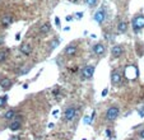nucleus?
Wrapping results in <instances>:
<instances>
[{"mask_svg": "<svg viewBox=\"0 0 144 140\" xmlns=\"http://www.w3.org/2000/svg\"><path fill=\"white\" fill-rule=\"evenodd\" d=\"M143 27H144V15H137L133 19V28H134V31L138 32Z\"/></svg>", "mask_w": 144, "mask_h": 140, "instance_id": "obj_1", "label": "nucleus"}, {"mask_svg": "<svg viewBox=\"0 0 144 140\" xmlns=\"http://www.w3.org/2000/svg\"><path fill=\"white\" fill-rule=\"evenodd\" d=\"M124 75H125L128 79H135V78L138 76V69H137V66H135V65L128 66V68L125 69Z\"/></svg>", "mask_w": 144, "mask_h": 140, "instance_id": "obj_2", "label": "nucleus"}, {"mask_svg": "<svg viewBox=\"0 0 144 140\" xmlns=\"http://www.w3.org/2000/svg\"><path fill=\"white\" fill-rule=\"evenodd\" d=\"M117 116H119V108L117 107H110L107 109V112H106V118H107L108 121L116 120Z\"/></svg>", "mask_w": 144, "mask_h": 140, "instance_id": "obj_3", "label": "nucleus"}, {"mask_svg": "<svg viewBox=\"0 0 144 140\" xmlns=\"http://www.w3.org/2000/svg\"><path fill=\"white\" fill-rule=\"evenodd\" d=\"M93 73H94V66L92 65H88V66H84L83 70H82V78L83 79H89V78H92V75H93Z\"/></svg>", "mask_w": 144, "mask_h": 140, "instance_id": "obj_4", "label": "nucleus"}, {"mask_svg": "<svg viewBox=\"0 0 144 140\" xmlns=\"http://www.w3.org/2000/svg\"><path fill=\"white\" fill-rule=\"evenodd\" d=\"M75 112H76V109H75L74 107H68V108L65 109L64 118H65L66 121H72L73 118L75 117Z\"/></svg>", "mask_w": 144, "mask_h": 140, "instance_id": "obj_5", "label": "nucleus"}, {"mask_svg": "<svg viewBox=\"0 0 144 140\" xmlns=\"http://www.w3.org/2000/svg\"><path fill=\"white\" fill-rule=\"evenodd\" d=\"M21 52H22L23 55H26V56L31 55V52H32L31 45H30V43H23V45L21 46Z\"/></svg>", "mask_w": 144, "mask_h": 140, "instance_id": "obj_6", "label": "nucleus"}, {"mask_svg": "<svg viewBox=\"0 0 144 140\" xmlns=\"http://www.w3.org/2000/svg\"><path fill=\"white\" fill-rule=\"evenodd\" d=\"M111 54H112L113 57H119V56H121V55H122V47H121L120 45L113 46L112 50H111Z\"/></svg>", "mask_w": 144, "mask_h": 140, "instance_id": "obj_7", "label": "nucleus"}, {"mask_svg": "<svg viewBox=\"0 0 144 140\" xmlns=\"http://www.w3.org/2000/svg\"><path fill=\"white\" fill-rule=\"evenodd\" d=\"M12 22H13V17H12L10 14H4V15L1 17V24H3L4 27L9 26Z\"/></svg>", "mask_w": 144, "mask_h": 140, "instance_id": "obj_8", "label": "nucleus"}, {"mask_svg": "<svg viewBox=\"0 0 144 140\" xmlns=\"http://www.w3.org/2000/svg\"><path fill=\"white\" fill-rule=\"evenodd\" d=\"M94 19L98 22V23H102L105 21V10L103 9H100L96 14H94Z\"/></svg>", "mask_w": 144, "mask_h": 140, "instance_id": "obj_9", "label": "nucleus"}, {"mask_svg": "<svg viewBox=\"0 0 144 140\" xmlns=\"http://www.w3.org/2000/svg\"><path fill=\"white\" fill-rule=\"evenodd\" d=\"M93 51H94L96 55H103L105 54V46L102 43H97V45H94Z\"/></svg>", "mask_w": 144, "mask_h": 140, "instance_id": "obj_10", "label": "nucleus"}, {"mask_svg": "<svg viewBox=\"0 0 144 140\" xmlns=\"http://www.w3.org/2000/svg\"><path fill=\"white\" fill-rule=\"evenodd\" d=\"M65 55H68V56H72V55H74L75 52H76V46L74 45V43H72V45H69L66 48H65Z\"/></svg>", "mask_w": 144, "mask_h": 140, "instance_id": "obj_11", "label": "nucleus"}, {"mask_svg": "<svg viewBox=\"0 0 144 140\" xmlns=\"http://www.w3.org/2000/svg\"><path fill=\"white\" fill-rule=\"evenodd\" d=\"M0 85H1V88L8 89V88L12 87V82H10V79H8V78H1V79H0Z\"/></svg>", "mask_w": 144, "mask_h": 140, "instance_id": "obj_12", "label": "nucleus"}, {"mask_svg": "<svg viewBox=\"0 0 144 140\" xmlns=\"http://www.w3.org/2000/svg\"><path fill=\"white\" fill-rule=\"evenodd\" d=\"M120 80H121V75H120V73L113 71V73L111 74V82H112V84H117V83H120Z\"/></svg>", "mask_w": 144, "mask_h": 140, "instance_id": "obj_13", "label": "nucleus"}, {"mask_svg": "<svg viewBox=\"0 0 144 140\" xmlns=\"http://www.w3.org/2000/svg\"><path fill=\"white\" fill-rule=\"evenodd\" d=\"M10 130L12 131H17V130H19V127H21V118H17V120H14L12 124H10Z\"/></svg>", "mask_w": 144, "mask_h": 140, "instance_id": "obj_14", "label": "nucleus"}, {"mask_svg": "<svg viewBox=\"0 0 144 140\" xmlns=\"http://www.w3.org/2000/svg\"><path fill=\"white\" fill-rule=\"evenodd\" d=\"M117 31H119L120 33H125V32L128 31V24H126L125 22H120L119 26H117Z\"/></svg>", "mask_w": 144, "mask_h": 140, "instance_id": "obj_15", "label": "nucleus"}, {"mask_svg": "<svg viewBox=\"0 0 144 140\" xmlns=\"http://www.w3.org/2000/svg\"><path fill=\"white\" fill-rule=\"evenodd\" d=\"M50 28H51V27H50V24H49V23H45V24H42V26H41L40 32H41L42 35H45V33H47V32L50 31Z\"/></svg>", "mask_w": 144, "mask_h": 140, "instance_id": "obj_16", "label": "nucleus"}, {"mask_svg": "<svg viewBox=\"0 0 144 140\" xmlns=\"http://www.w3.org/2000/svg\"><path fill=\"white\" fill-rule=\"evenodd\" d=\"M14 116H15V111H14V109H9V111L4 115V117H5V118H8V120L13 118Z\"/></svg>", "mask_w": 144, "mask_h": 140, "instance_id": "obj_17", "label": "nucleus"}, {"mask_svg": "<svg viewBox=\"0 0 144 140\" xmlns=\"http://www.w3.org/2000/svg\"><path fill=\"white\" fill-rule=\"evenodd\" d=\"M8 50H3V51H0V63H3L5 59H6V56H8Z\"/></svg>", "mask_w": 144, "mask_h": 140, "instance_id": "obj_18", "label": "nucleus"}, {"mask_svg": "<svg viewBox=\"0 0 144 140\" xmlns=\"http://www.w3.org/2000/svg\"><path fill=\"white\" fill-rule=\"evenodd\" d=\"M50 45H51V50H52V48H55V47H57V46H59V39H57V38L52 39Z\"/></svg>", "mask_w": 144, "mask_h": 140, "instance_id": "obj_19", "label": "nucleus"}, {"mask_svg": "<svg viewBox=\"0 0 144 140\" xmlns=\"http://www.w3.org/2000/svg\"><path fill=\"white\" fill-rule=\"evenodd\" d=\"M6 99H8V97H6V96L0 97V107H4V106H5V103H6Z\"/></svg>", "mask_w": 144, "mask_h": 140, "instance_id": "obj_20", "label": "nucleus"}, {"mask_svg": "<svg viewBox=\"0 0 144 140\" xmlns=\"http://www.w3.org/2000/svg\"><path fill=\"white\" fill-rule=\"evenodd\" d=\"M31 68H32V66H31V65H26V66H24V68H23V69L21 70V75H23V74H26V73H27V71H28V70L31 69Z\"/></svg>", "mask_w": 144, "mask_h": 140, "instance_id": "obj_21", "label": "nucleus"}, {"mask_svg": "<svg viewBox=\"0 0 144 140\" xmlns=\"http://www.w3.org/2000/svg\"><path fill=\"white\" fill-rule=\"evenodd\" d=\"M85 3L89 5V6H94L97 4V0H85Z\"/></svg>", "mask_w": 144, "mask_h": 140, "instance_id": "obj_22", "label": "nucleus"}, {"mask_svg": "<svg viewBox=\"0 0 144 140\" xmlns=\"http://www.w3.org/2000/svg\"><path fill=\"white\" fill-rule=\"evenodd\" d=\"M139 115H140V117H144V107L139 109Z\"/></svg>", "mask_w": 144, "mask_h": 140, "instance_id": "obj_23", "label": "nucleus"}, {"mask_svg": "<svg viewBox=\"0 0 144 140\" xmlns=\"http://www.w3.org/2000/svg\"><path fill=\"white\" fill-rule=\"evenodd\" d=\"M75 14H76V18H82V17H83V13H82V12H78V13H75Z\"/></svg>", "mask_w": 144, "mask_h": 140, "instance_id": "obj_24", "label": "nucleus"}, {"mask_svg": "<svg viewBox=\"0 0 144 140\" xmlns=\"http://www.w3.org/2000/svg\"><path fill=\"white\" fill-rule=\"evenodd\" d=\"M55 22H56V24H57V26H59V24H60V19H59V18H57V17H56V18H55Z\"/></svg>", "mask_w": 144, "mask_h": 140, "instance_id": "obj_25", "label": "nucleus"}, {"mask_svg": "<svg viewBox=\"0 0 144 140\" xmlns=\"http://www.w3.org/2000/svg\"><path fill=\"white\" fill-rule=\"evenodd\" d=\"M107 89H103V92H102V96H106V94H107Z\"/></svg>", "mask_w": 144, "mask_h": 140, "instance_id": "obj_26", "label": "nucleus"}, {"mask_svg": "<svg viewBox=\"0 0 144 140\" xmlns=\"http://www.w3.org/2000/svg\"><path fill=\"white\" fill-rule=\"evenodd\" d=\"M140 138H143V139H144V130H142V131H140Z\"/></svg>", "mask_w": 144, "mask_h": 140, "instance_id": "obj_27", "label": "nucleus"}, {"mask_svg": "<svg viewBox=\"0 0 144 140\" xmlns=\"http://www.w3.org/2000/svg\"><path fill=\"white\" fill-rule=\"evenodd\" d=\"M106 134H107V136H108V138L111 136V131H110V130H107V131H106Z\"/></svg>", "mask_w": 144, "mask_h": 140, "instance_id": "obj_28", "label": "nucleus"}, {"mask_svg": "<svg viewBox=\"0 0 144 140\" xmlns=\"http://www.w3.org/2000/svg\"><path fill=\"white\" fill-rule=\"evenodd\" d=\"M72 1H74V0H72Z\"/></svg>", "mask_w": 144, "mask_h": 140, "instance_id": "obj_29", "label": "nucleus"}]
</instances>
